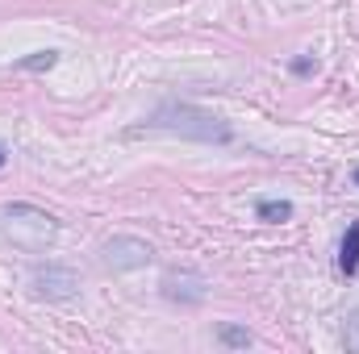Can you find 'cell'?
<instances>
[{
    "instance_id": "obj_1",
    "label": "cell",
    "mask_w": 359,
    "mask_h": 354,
    "mask_svg": "<svg viewBox=\"0 0 359 354\" xmlns=\"http://www.w3.org/2000/svg\"><path fill=\"white\" fill-rule=\"evenodd\" d=\"M147 129H168V134H180V138H196V142H213V146H226L234 142V129L230 121L196 108V104H163L147 117Z\"/></svg>"
},
{
    "instance_id": "obj_2",
    "label": "cell",
    "mask_w": 359,
    "mask_h": 354,
    "mask_svg": "<svg viewBox=\"0 0 359 354\" xmlns=\"http://www.w3.org/2000/svg\"><path fill=\"white\" fill-rule=\"evenodd\" d=\"M4 238L13 242V246H21V250H29V255H38V250H46L50 242H55V234H59V221L46 213V208H38V204H25V200H17V204H4Z\"/></svg>"
},
{
    "instance_id": "obj_3",
    "label": "cell",
    "mask_w": 359,
    "mask_h": 354,
    "mask_svg": "<svg viewBox=\"0 0 359 354\" xmlns=\"http://www.w3.org/2000/svg\"><path fill=\"white\" fill-rule=\"evenodd\" d=\"M151 242H142V238H134V234H113L104 246H100V267L104 271H138V267L151 263Z\"/></svg>"
},
{
    "instance_id": "obj_4",
    "label": "cell",
    "mask_w": 359,
    "mask_h": 354,
    "mask_svg": "<svg viewBox=\"0 0 359 354\" xmlns=\"http://www.w3.org/2000/svg\"><path fill=\"white\" fill-rule=\"evenodd\" d=\"M29 288H34L38 300H72L76 288H80V275L63 263H46V267H34Z\"/></svg>"
},
{
    "instance_id": "obj_5",
    "label": "cell",
    "mask_w": 359,
    "mask_h": 354,
    "mask_svg": "<svg viewBox=\"0 0 359 354\" xmlns=\"http://www.w3.org/2000/svg\"><path fill=\"white\" fill-rule=\"evenodd\" d=\"M159 288H163V300L184 304V309H196V304L205 300V292H209L205 275H196V271H168Z\"/></svg>"
},
{
    "instance_id": "obj_6",
    "label": "cell",
    "mask_w": 359,
    "mask_h": 354,
    "mask_svg": "<svg viewBox=\"0 0 359 354\" xmlns=\"http://www.w3.org/2000/svg\"><path fill=\"white\" fill-rule=\"evenodd\" d=\"M339 271L351 279L359 271V221L347 225V234H343V242H339Z\"/></svg>"
},
{
    "instance_id": "obj_7",
    "label": "cell",
    "mask_w": 359,
    "mask_h": 354,
    "mask_svg": "<svg viewBox=\"0 0 359 354\" xmlns=\"http://www.w3.org/2000/svg\"><path fill=\"white\" fill-rule=\"evenodd\" d=\"M255 213H259V221H268V225H284V221H292V204H288V200H259Z\"/></svg>"
},
{
    "instance_id": "obj_8",
    "label": "cell",
    "mask_w": 359,
    "mask_h": 354,
    "mask_svg": "<svg viewBox=\"0 0 359 354\" xmlns=\"http://www.w3.org/2000/svg\"><path fill=\"white\" fill-rule=\"evenodd\" d=\"M59 63V50H34L29 59H17V71H50Z\"/></svg>"
},
{
    "instance_id": "obj_9",
    "label": "cell",
    "mask_w": 359,
    "mask_h": 354,
    "mask_svg": "<svg viewBox=\"0 0 359 354\" xmlns=\"http://www.w3.org/2000/svg\"><path fill=\"white\" fill-rule=\"evenodd\" d=\"M217 342L230 346V351H247V346H251V330H243V325H222V330H217Z\"/></svg>"
},
{
    "instance_id": "obj_10",
    "label": "cell",
    "mask_w": 359,
    "mask_h": 354,
    "mask_svg": "<svg viewBox=\"0 0 359 354\" xmlns=\"http://www.w3.org/2000/svg\"><path fill=\"white\" fill-rule=\"evenodd\" d=\"M343 342H347V351L359 354V309L347 317V330H343Z\"/></svg>"
},
{
    "instance_id": "obj_11",
    "label": "cell",
    "mask_w": 359,
    "mask_h": 354,
    "mask_svg": "<svg viewBox=\"0 0 359 354\" xmlns=\"http://www.w3.org/2000/svg\"><path fill=\"white\" fill-rule=\"evenodd\" d=\"M292 71H297V76H309V71H313V63H309V59H292Z\"/></svg>"
},
{
    "instance_id": "obj_12",
    "label": "cell",
    "mask_w": 359,
    "mask_h": 354,
    "mask_svg": "<svg viewBox=\"0 0 359 354\" xmlns=\"http://www.w3.org/2000/svg\"><path fill=\"white\" fill-rule=\"evenodd\" d=\"M4 163H8V155H4V146H0V167H4Z\"/></svg>"
},
{
    "instance_id": "obj_13",
    "label": "cell",
    "mask_w": 359,
    "mask_h": 354,
    "mask_svg": "<svg viewBox=\"0 0 359 354\" xmlns=\"http://www.w3.org/2000/svg\"><path fill=\"white\" fill-rule=\"evenodd\" d=\"M355 183H359V167H355Z\"/></svg>"
}]
</instances>
